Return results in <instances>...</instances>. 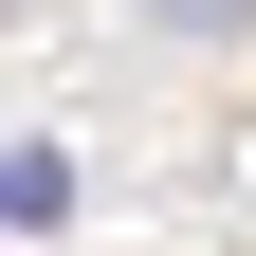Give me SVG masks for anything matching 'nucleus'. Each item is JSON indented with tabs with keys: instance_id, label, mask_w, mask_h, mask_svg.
Masks as SVG:
<instances>
[{
	"instance_id": "obj_1",
	"label": "nucleus",
	"mask_w": 256,
	"mask_h": 256,
	"mask_svg": "<svg viewBox=\"0 0 256 256\" xmlns=\"http://www.w3.org/2000/svg\"><path fill=\"white\" fill-rule=\"evenodd\" d=\"M37 220H74V165L55 146H0V238H37Z\"/></svg>"
},
{
	"instance_id": "obj_2",
	"label": "nucleus",
	"mask_w": 256,
	"mask_h": 256,
	"mask_svg": "<svg viewBox=\"0 0 256 256\" xmlns=\"http://www.w3.org/2000/svg\"><path fill=\"white\" fill-rule=\"evenodd\" d=\"M165 37H256V0H146Z\"/></svg>"
}]
</instances>
